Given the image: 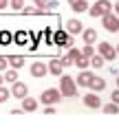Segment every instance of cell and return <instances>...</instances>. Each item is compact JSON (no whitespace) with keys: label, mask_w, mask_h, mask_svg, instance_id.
<instances>
[{"label":"cell","mask_w":119,"mask_h":132,"mask_svg":"<svg viewBox=\"0 0 119 132\" xmlns=\"http://www.w3.org/2000/svg\"><path fill=\"white\" fill-rule=\"evenodd\" d=\"M60 93H62V97H75L77 95V84L71 75H60Z\"/></svg>","instance_id":"1"},{"label":"cell","mask_w":119,"mask_h":132,"mask_svg":"<svg viewBox=\"0 0 119 132\" xmlns=\"http://www.w3.org/2000/svg\"><path fill=\"white\" fill-rule=\"evenodd\" d=\"M108 11H113V2H110V0H95V5L88 7V13H91L93 18H101V15L108 13Z\"/></svg>","instance_id":"2"},{"label":"cell","mask_w":119,"mask_h":132,"mask_svg":"<svg viewBox=\"0 0 119 132\" xmlns=\"http://www.w3.org/2000/svg\"><path fill=\"white\" fill-rule=\"evenodd\" d=\"M60 99H62L60 88H46L42 95H40V101H42V106H55V104H60Z\"/></svg>","instance_id":"3"},{"label":"cell","mask_w":119,"mask_h":132,"mask_svg":"<svg viewBox=\"0 0 119 132\" xmlns=\"http://www.w3.org/2000/svg\"><path fill=\"white\" fill-rule=\"evenodd\" d=\"M101 24H104L106 31L117 33V31H119V15H117V13H113V11H108V13L101 15Z\"/></svg>","instance_id":"4"},{"label":"cell","mask_w":119,"mask_h":132,"mask_svg":"<svg viewBox=\"0 0 119 132\" xmlns=\"http://www.w3.org/2000/svg\"><path fill=\"white\" fill-rule=\"evenodd\" d=\"M99 55L104 57V62H115L117 51H115V46L110 42H99Z\"/></svg>","instance_id":"5"},{"label":"cell","mask_w":119,"mask_h":132,"mask_svg":"<svg viewBox=\"0 0 119 132\" xmlns=\"http://www.w3.org/2000/svg\"><path fill=\"white\" fill-rule=\"evenodd\" d=\"M27 95H29L27 84H22V81H18V79L11 84V97H15V99H24Z\"/></svg>","instance_id":"6"},{"label":"cell","mask_w":119,"mask_h":132,"mask_svg":"<svg viewBox=\"0 0 119 132\" xmlns=\"http://www.w3.org/2000/svg\"><path fill=\"white\" fill-rule=\"evenodd\" d=\"M29 71H31V75H33L35 79H44V75L49 73V66L44 64V62H33Z\"/></svg>","instance_id":"7"},{"label":"cell","mask_w":119,"mask_h":132,"mask_svg":"<svg viewBox=\"0 0 119 132\" xmlns=\"http://www.w3.org/2000/svg\"><path fill=\"white\" fill-rule=\"evenodd\" d=\"M84 106H88V108H101V99L97 97V93H88L84 95Z\"/></svg>","instance_id":"8"},{"label":"cell","mask_w":119,"mask_h":132,"mask_svg":"<svg viewBox=\"0 0 119 132\" xmlns=\"http://www.w3.org/2000/svg\"><path fill=\"white\" fill-rule=\"evenodd\" d=\"M20 101H22V110L24 112H35V110H38V99H33V97H24V99H20Z\"/></svg>","instance_id":"9"},{"label":"cell","mask_w":119,"mask_h":132,"mask_svg":"<svg viewBox=\"0 0 119 132\" xmlns=\"http://www.w3.org/2000/svg\"><path fill=\"white\" fill-rule=\"evenodd\" d=\"M91 79H93V73L88 71V68H84V71H82L80 75H77L75 84H77V86H86V88H88V84H91Z\"/></svg>","instance_id":"10"},{"label":"cell","mask_w":119,"mask_h":132,"mask_svg":"<svg viewBox=\"0 0 119 132\" xmlns=\"http://www.w3.org/2000/svg\"><path fill=\"white\" fill-rule=\"evenodd\" d=\"M88 88H91L93 93H101V90L106 88V79H101V77L93 75V79H91V84H88Z\"/></svg>","instance_id":"11"},{"label":"cell","mask_w":119,"mask_h":132,"mask_svg":"<svg viewBox=\"0 0 119 132\" xmlns=\"http://www.w3.org/2000/svg\"><path fill=\"white\" fill-rule=\"evenodd\" d=\"M66 31L71 33V35H75V33H82V31H84V24H82L80 20L73 18V20H68V22H66Z\"/></svg>","instance_id":"12"},{"label":"cell","mask_w":119,"mask_h":132,"mask_svg":"<svg viewBox=\"0 0 119 132\" xmlns=\"http://www.w3.org/2000/svg\"><path fill=\"white\" fill-rule=\"evenodd\" d=\"M46 66H49V73H51V75H55V77H60V75L64 73V66L60 64V60H51Z\"/></svg>","instance_id":"13"},{"label":"cell","mask_w":119,"mask_h":132,"mask_svg":"<svg viewBox=\"0 0 119 132\" xmlns=\"http://www.w3.org/2000/svg\"><path fill=\"white\" fill-rule=\"evenodd\" d=\"M82 38H84L86 44H95L97 42V31L95 29H84V31H82Z\"/></svg>","instance_id":"14"},{"label":"cell","mask_w":119,"mask_h":132,"mask_svg":"<svg viewBox=\"0 0 119 132\" xmlns=\"http://www.w3.org/2000/svg\"><path fill=\"white\" fill-rule=\"evenodd\" d=\"M68 40V33L66 31H55L53 33V44H57V46H64Z\"/></svg>","instance_id":"15"},{"label":"cell","mask_w":119,"mask_h":132,"mask_svg":"<svg viewBox=\"0 0 119 132\" xmlns=\"http://www.w3.org/2000/svg\"><path fill=\"white\" fill-rule=\"evenodd\" d=\"M71 7L75 13H84V11H88V0H75Z\"/></svg>","instance_id":"16"},{"label":"cell","mask_w":119,"mask_h":132,"mask_svg":"<svg viewBox=\"0 0 119 132\" xmlns=\"http://www.w3.org/2000/svg\"><path fill=\"white\" fill-rule=\"evenodd\" d=\"M9 66L11 68H22L24 66V57L22 55H11L9 57Z\"/></svg>","instance_id":"17"},{"label":"cell","mask_w":119,"mask_h":132,"mask_svg":"<svg viewBox=\"0 0 119 132\" xmlns=\"http://www.w3.org/2000/svg\"><path fill=\"white\" fill-rule=\"evenodd\" d=\"M101 110H104V114H117V112H119V104H115V101H110V104L101 106Z\"/></svg>","instance_id":"18"},{"label":"cell","mask_w":119,"mask_h":132,"mask_svg":"<svg viewBox=\"0 0 119 132\" xmlns=\"http://www.w3.org/2000/svg\"><path fill=\"white\" fill-rule=\"evenodd\" d=\"M15 79H18V68H7V73H5V81L13 84Z\"/></svg>","instance_id":"19"},{"label":"cell","mask_w":119,"mask_h":132,"mask_svg":"<svg viewBox=\"0 0 119 132\" xmlns=\"http://www.w3.org/2000/svg\"><path fill=\"white\" fill-rule=\"evenodd\" d=\"M73 64H75L77 68H80V71H84V68H88V66H91V60H88V57H84V55H82L80 60H75V62H73Z\"/></svg>","instance_id":"20"},{"label":"cell","mask_w":119,"mask_h":132,"mask_svg":"<svg viewBox=\"0 0 119 132\" xmlns=\"http://www.w3.org/2000/svg\"><path fill=\"white\" fill-rule=\"evenodd\" d=\"M66 55H68V60H71V62H75V60H80V57H82V51H80V48H75V46H71Z\"/></svg>","instance_id":"21"},{"label":"cell","mask_w":119,"mask_h":132,"mask_svg":"<svg viewBox=\"0 0 119 132\" xmlns=\"http://www.w3.org/2000/svg\"><path fill=\"white\" fill-rule=\"evenodd\" d=\"M91 66H93V68H101V66H104V57H101L99 53L93 55V57H91Z\"/></svg>","instance_id":"22"},{"label":"cell","mask_w":119,"mask_h":132,"mask_svg":"<svg viewBox=\"0 0 119 132\" xmlns=\"http://www.w3.org/2000/svg\"><path fill=\"white\" fill-rule=\"evenodd\" d=\"M9 97H11V90L7 88V86H2V84H0V104H2V101H7Z\"/></svg>","instance_id":"23"},{"label":"cell","mask_w":119,"mask_h":132,"mask_svg":"<svg viewBox=\"0 0 119 132\" xmlns=\"http://www.w3.org/2000/svg\"><path fill=\"white\" fill-rule=\"evenodd\" d=\"M82 55L91 60V57L95 55V48H93V44H84V48H82Z\"/></svg>","instance_id":"24"},{"label":"cell","mask_w":119,"mask_h":132,"mask_svg":"<svg viewBox=\"0 0 119 132\" xmlns=\"http://www.w3.org/2000/svg\"><path fill=\"white\" fill-rule=\"evenodd\" d=\"M9 7L15 11H22L24 9V0H9Z\"/></svg>","instance_id":"25"},{"label":"cell","mask_w":119,"mask_h":132,"mask_svg":"<svg viewBox=\"0 0 119 132\" xmlns=\"http://www.w3.org/2000/svg\"><path fill=\"white\" fill-rule=\"evenodd\" d=\"M11 42V33L9 31H0V44H9Z\"/></svg>","instance_id":"26"},{"label":"cell","mask_w":119,"mask_h":132,"mask_svg":"<svg viewBox=\"0 0 119 132\" xmlns=\"http://www.w3.org/2000/svg\"><path fill=\"white\" fill-rule=\"evenodd\" d=\"M33 2H35V7H38V9H40V13H44V11H49V9H46L49 0H33Z\"/></svg>","instance_id":"27"},{"label":"cell","mask_w":119,"mask_h":132,"mask_svg":"<svg viewBox=\"0 0 119 132\" xmlns=\"http://www.w3.org/2000/svg\"><path fill=\"white\" fill-rule=\"evenodd\" d=\"M13 40H15L18 44H24V42H27V33H24V31H18V33L13 35Z\"/></svg>","instance_id":"28"},{"label":"cell","mask_w":119,"mask_h":132,"mask_svg":"<svg viewBox=\"0 0 119 132\" xmlns=\"http://www.w3.org/2000/svg\"><path fill=\"white\" fill-rule=\"evenodd\" d=\"M7 68H9V57H2V55H0V73L7 71Z\"/></svg>","instance_id":"29"},{"label":"cell","mask_w":119,"mask_h":132,"mask_svg":"<svg viewBox=\"0 0 119 132\" xmlns=\"http://www.w3.org/2000/svg\"><path fill=\"white\" fill-rule=\"evenodd\" d=\"M24 13H27V15H35V13H40V9H38V7H24Z\"/></svg>","instance_id":"30"},{"label":"cell","mask_w":119,"mask_h":132,"mask_svg":"<svg viewBox=\"0 0 119 132\" xmlns=\"http://www.w3.org/2000/svg\"><path fill=\"white\" fill-rule=\"evenodd\" d=\"M60 64H62V66H64V68H66V66H71V64H73V62H71V60H68V55H64V57H60Z\"/></svg>","instance_id":"31"},{"label":"cell","mask_w":119,"mask_h":132,"mask_svg":"<svg viewBox=\"0 0 119 132\" xmlns=\"http://www.w3.org/2000/svg\"><path fill=\"white\" fill-rule=\"evenodd\" d=\"M46 9H60V2H57V0H49Z\"/></svg>","instance_id":"32"},{"label":"cell","mask_w":119,"mask_h":132,"mask_svg":"<svg viewBox=\"0 0 119 132\" xmlns=\"http://www.w3.org/2000/svg\"><path fill=\"white\" fill-rule=\"evenodd\" d=\"M110 101L119 104V88H117V90H113V95H110Z\"/></svg>","instance_id":"33"},{"label":"cell","mask_w":119,"mask_h":132,"mask_svg":"<svg viewBox=\"0 0 119 132\" xmlns=\"http://www.w3.org/2000/svg\"><path fill=\"white\" fill-rule=\"evenodd\" d=\"M44 114H55V108H53V106H46V108H44Z\"/></svg>","instance_id":"34"},{"label":"cell","mask_w":119,"mask_h":132,"mask_svg":"<svg viewBox=\"0 0 119 132\" xmlns=\"http://www.w3.org/2000/svg\"><path fill=\"white\" fill-rule=\"evenodd\" d=\"M71 46H73V38L68 35V40H66V44H64V48H71Z\"/></svg>","instance_id":"35"},{"label":"cell","mask_w":119,"mask_h":132,"mask_svg":"<svg viewBox=\"0 0 119 132\" xmlns=\"http://www.w3.org/2000/svg\"><path fill=\"white\" fill-rule=\"evenodd\" d=\"M9 7V0H0V9H7Z\"/></svg>","instance_id":"36"},{"label":"cell","mask_w":119,"mask_h":132,"mask_svg":"<svg viewBox=\"0 0 119 132\" xmlns=\"http://www.w3.org/2000/svg\"><path fill=\"white\" fill-rule=\"evenodd\" d=\"M115 13L119 15V2H115Z\"/></svg>","instance_id":"37"},{"label":"cell","mask_w":119,"mask_h":132,"mask_svg":"<svg viewBox=\"0 0 119 132\" xmlns=\"http://www.w3.org/2000/svg\"><path fill=\"white\" fill-rule=\"evenodd\" d=\"M0 84H5V75H0Z\"/></svg>","instance_id":"38"},{"label":"cell","mask_w":119,"mask_h":132,"mask_svg":"<svg viewBox=\"0 0 119 132\" xmlns=\"http://www.w3.org/2000/svg\"><path fill=\"white\" fill-rule=\"evenodd\" d=\"M115 51H117V55H119V44H117V46H115Z\"/></svg>","instance_id":"39"},{"label":"cell","mask_w":119,"mask_h":132,"mask_svg":"<svg viewBox=\"0 0 119 132\" xmlns=\"http://www.w3.org/2000/svg\"><path fill=\"white\" fill-rule=\"evenodd\" d=\"M117 88H119V73H117Z\"/></svg>","instance_id":"40"},{"label":"cell","mask_w":119,"mask_h":132,"mask_svg":"<svg viewBox=\"0 0 119 132\" xmlns=\"http://www.w3.org/2000/svg\"><path fill=\"white\" fill-rule=\"evenodd\" d=\"M68 2H71V5H73V2H75V0H68Z\"/></svg>","instance_id":"41"}]
</instances>
